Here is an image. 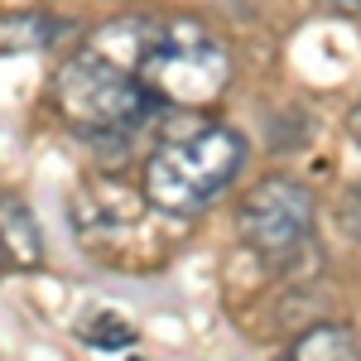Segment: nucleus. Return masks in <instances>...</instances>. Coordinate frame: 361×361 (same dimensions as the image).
Listing matches in <instances>:
<instances>
[{
	"label": "nucleus",
	"instance_id": "nucleus-1",
	"mask_svg": "<svg viewBox=\"0 0 361 361\" xmlns=\"http://www.w3.org/2000/svg\"><path fill=\"white\" fill-rule=\"evenodd\" d=\"M135 58H130V78H135L154 102L169 106H207L217 102L231 82V58L222 39L207 34L202 25L188 20H169V25H145L135 20Z\"/></svg>",
	"mask_w": 361,
	"mask_h": 361
},
{
	"label": "nucleus",
	"instance_id": "nucleus-2",
	"mask_svg": "<svg viewBox=\"0 0 361 361\" xmlns=\"http://www.w3.org/2000/svg\"><path fill=\"white\" fill-rule=\"evenodd\" d=\"M246 140L226 126H197L188 135L164 140L145 164V202L164 217H193L241 178Z\"/></svg>",
	"mask_w": 361,
	"mask_h": 361
},
{
	"label": "nucleus",
	"instance_id": "nucleus-3",
	"mask_svg": "<svg viewBox=\"0 0 361 361\" xmlns=\"http://www.w3.org/2000/svg\"><path fill=\"white\" fill-rule=\"evenodd\" d=\"M149 106H154V97L102 49L73 54L58 73V111H63V121L78 135L97 140V145L135 135L149 121Z\"/></svg>",
	"mask_w": 361,
	"mask_h": 361
},
{
	"label": "nucleus",
	"instance_id": "nucleus-4",
	"mask_svg": "<svg viewBox=\"0 0 361 361\" xmlns=\"http://www.w3.org/2000/svg\"><path fill=\"white\" fill-rule=\"evenodd\" d=\"M73 222L82 246L126 275H149L164 250L154 246L159 231L149 226V202L126 193L121 183H87L73 202Z\"/></svg>",
	"mask_w": 361,
	"mask_h": 361
},
{
	"label": "nucleus",
	"instance_id": "nucleus-5",
	"mask_svg": "<svg viewBox=\"0 0 361 361\" xmlns=\"http://www.w3.org/2000/svg\"><path fill=\"white\" fill-rule=\"evenodd\" d=\"M241 236L260 255H289L313 231V193L294 178H265L241 202Z\"/></svg>",
	"mask_w": 361,
	"mask_h": 361
},
{
	"label": "nucleus",
	"instance_id": "nucleus-6",
	"mask_svg": "<svg viewBox=\"0 0 361 361\" xmlns=\"http://www.w3.org/2000/svg\"><path fill=\"white\" fill-rule=\"evenodd\" d=\"M5 250H10V260L25 265V270H34V265L44 260L39 222H34V212H29L20 197H5V202H0V255H5Z\"/></svg>",
	"mask_w": 361,
	"mask_h": 361
},
{
	"label": "nucleus",
	"instance_id": "nucleus-7",
	"mask_svg": "<svg viewBox=\"0 0 361 361\" xmlns=\"http://www.w3.org/2000/svg\"><path fill=\"white\" fill-rule=\"evenodd\" d=\"M284 361H357V337L352 328H337V323H323V328H308Z\"/></svg>",
	"mask_w": 361,
	"mask_h": 361
},
{
	"label": "nucleus",
	"instance_id": "nucleus-8",
	"mask_svg": "<svg viewBox=\"0 0 361 361\" xmlns=\"http://www.w3.org/2000/svg\"><path fill=\"white\" fill-rule=\"evenodd\" d=\"M58 39V20L49 15H0V54H29V49H49Z\"/></svg>",
	"mask_w": 361,
	"mask_h": 361
},
{
	"label": "nucleus",
	"instance_id": "nucleus-9",
	"mask_svg": "<svg viewBox=\"0 0 361 361\" xmlns=\"http://www.w3.org/2000/svg\"><path fill=\"white\" fill-rule=\"evenodd\" d=\"M73 333L82 337L87 347H97V352L135 347V323H126L121 313H111V308H92V313H82V318L73 323Z\"/></svg>",
	"mask_w": 361,
	"mask_h": 361
},
{
	"label": "nucleus",
	"instance_id": "nucleus-10",
	"mask_svg": "<svg viewBox=\"0 0 361 361\" xmlns=\"http://www.w3.org/2000/svg\"><path fill=\"white\" fill-rule=\"evenodd\" d=\"M333 5H337V10H347V15H357V5H361V0H333Z\"/></svg>",
	"mask_w": 361,
	"mask_h": 361
}]
</instances>
